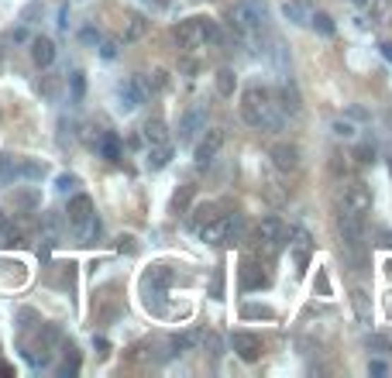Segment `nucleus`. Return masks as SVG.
Returning a JSON list of instances; mask_svg holds the SVG:
<instances>
[{
    "label": "nucleus",
    "instance_id": "f257e3e1",
    "mask_svg": "<svg viewBox=\"0 0 392 378\" xmlns=\"http://www.w3.org/2000/svg\"><path fill=\"white\" fill-rule=\"evenodd\" d=\"M241 117L244 124L259 128V131H279L283 128V114H279V104L268 90L261 86H248L244 97H241Z\"/></svg>",
    "mask_w": 392,
    "mask_h": 378
},
{
    "label": "nucleus",
    "instance_id": "f03ea898",
    "mask_svg": "<svg viewBox=\"0 0 392 378\" xmlns=\"http://www.w3.org/2000/svg\"><path fill=\"white\" fill-rule=\"evenodd\" d=\"M338 234H340L344 258H348L355 269H362V265H365V224H362V217L338 214Z\"/></svg>",
    "mask_w": 392,
    "mask_h": 378
},
{
    "label": "nucleus",
    "instance_id": "7ed1b4c3",
    "mask_svg": "<svg viewBox=\"0 0 392 378\" xmlns=\"http://www.w3.org/2000/svg\"><path fill=\"white\" fill-rule=\"evenodd\" d=\"M220 28L217 21H210V18H189L183 25L176 28V42H179V49L186 52H196V49H203V45H220Z\"/></svg>",
    "mask_w": 392,
    "mask_h": 378
},
{
    "label": "nucleus",
    "instance_id": "20e7f679",
    "mask_svg": "<svg viewBox=\"0 0 392 378\" xmlns=\"http://www.w3.org/2000/svg\"><path fill=\"white\" fill-rule=\"evenodd\" d=\"M196 231H200V241H207V244H231L244 234V217L241 214L213 217V220H207V224L196 227Z\"/></svg>",
    "mask_w": 392,
    "mask_h": 378
},
{
    "label": "nucleus",
    "instance_id": "39448f33",
    "mask_svg": "<svg viewBox=\"0 0 392 378\" xmlns=\"http://www.w3.org/2000/svg\"><path fill=\"white\" fill-rule=\"evenodd\" d=\"M66 217H69V224L79 231V238H83V241H90V238L100 231L97 214H93V200H90V196H83V193L69 200V210H66Z\"/></svg>",
    "mask_w": 392,
    "mask_h": 378
},
{
    "label": "nucleus",
    "instance_id": "423d86ee",
    "mask_svg": "<svg viewBox=\"0 0 392 378\" xmlns=\"http://www.w3.org/2000/svg\"><path fill=\"white\" fill-rule=\"evenodd\" d=\"M231 21L244 35H259L261 28H265V4L261 0H237L234 7H231Z\"/></svg>",
    "mask_w": 392,
    "mask_h": 378
},
{
    "label": "nucleus",
    "instance_id": "0eeeda50",
    "mask_svg": "<svg viewBox=\"0 0 392 378\" xmlns=\"http://www.w3.org/2000/svg\"><path fill=\"white\" fill-rule=\"evenodd\" d=\"M372 210V186L368 183H348L340 193V214L365 217Z\"/></svg>",
    "mask_w": 392,
    "mask_h": 378
},
{
    "label": "nucleus",
    "instance_id": "6e6552de",
    "mask_svg": "<svg viewBox=\"0 0 392 378\" xmlns=\"http://www.w3.org/2000/svg\"><path fill=\"white\" fill-rule=\"evenodd\" d=\"M283 244H286V227H283V220H279V217H265L259 224V248L265 255H279Z\"/></svg>",
    "mask_w": 392,
    "mask_h": 378
},
{
    "label": "nucleus",
    "instance_id": "1a4fd4ad",
    "mask_svg": "<svg viewBox=\"0 0 392 378\" xmlns=\"http://www.w3.org/2000/svg\"><path fill=\"white\" fill-rule=\"evenodd\" d=\"M200 131H207V104H193L179 117V145H189Z\"/></svg>",
    "mask_w": 392,
    "mask_h": 378
},
{
    "label": "nucleus",
    "instance_id": "9d476101",
    "mask_svg": "<svg viewBox=\"0 0 392 378\" xmlns=\"http://www.w3.org/2000/svg\"><path fill=\"white\" fill-rule=\"evenodd\" d=\"M224 141H227L224 128H210L207 135L200 138V145H196V165H200V169H207V165L217 159V152L224 148Z\"/></svg>",
    "mask_w": 392,
    "mask_h": 378
},
{
    "label": "nucleus",
    "instance_id": "9b49d317",
    "mask_svg": "<svg viewBox=\"0 0 392 378\" xmlns=\"http://www.w3.org/2000/svg\"><path fill=\"white\" fill-rule=\"evenodd\" d=\"M268 159L272 165L279 169V172H296L299 169V148L296 145H289V141H279V145H272V152H268Z\"/></svg>",
    "mask_w": 392,
    "mask_h": 378
},
{
    "label": "nucleus",
    "instance_id": "f8f14e48",
    "mask_svg": "<svg viewBox=\"0 0 392 378\" xmlns=\"http://www.w3.org/2000/svg\"><path fill=\"white\" fill-rule=\"evenodd\" d=\"M145 90H141V83L138 80H124L117 83V107L124 110V114H131V110H138L141 104H145Z\"/></svg>",
    "mask_w": 392,
    "mask_h": 378
},
{
    "label": "nucleus",
    "instance_id": "ddd939ff",
    "mask_svg": "<svg viewBox=\"0 0 392 378\" xmlns=\"http://www.w3.org/2000/svg\"><path fill=\"white\" fill-rule=\"evenodd\" d=\"M231 348H234V354L241 361H248V365L261 358V341L255 334H248V330H237L234 337H231Z\"/></svg>",
    "mask_w": 392,
    "mask_h": 378
},
{
    "label": "nucleus",
    "instance_id": "4468645a",
    "mask_svg": "<svg viewBox=\"0 0 392 378\" xmlns=\"http://www.w3.org/2000/svg\"><path fill=\"white\" fill-rule=\"evenodd\" d=\"M261 286H268V275L261 272L259 262H251V258H244L241 262V289H261Z\"/></svg>",
    "mask_w": 392,
    "mask_h": 378
},
{
    "label": "nucleus",
    "instance_id": "2eb2a0df",
    "mask_svg": "<svg viewBox=\"0 0 392 378\" xmlns=\"http://www.w3.org/2000/svg\"><path fill=\"white\" fill-rule=\"evenodd\" d=\"M31 59H35V66H42V69H49L55 62V45H52V38H35L31 42Z\"/></svg>",
    "mask_w": 392,
    "mask_h": 378
},
{
    "label": "nucleus",
    "instance_id": "dca6fc26",
    "mask_svg": "<svg viewBox=\"0 0 392 378\" xmlns=\"http://www.w3.org/2000/svg\"><path fill=\"white\" fill-rule=\"evenodd\" d=\"M97 152L104 155L107 162H117V159H121V138L114 135V131H104L100 141H97Z\"/></svg>",
    "mask_w": 392,
    "mask_h": 378
},
{
    "label": "nucleus",
    "instance_id": "f3484780",
    "mask_svg": "<svg viewBox=\"0 0 392 378\" xmlns=\"http://www.w3.org/2000/svg\"><path fill=\"white\" fill-rule=\"evenodd\" d=\"M172 162V145L169 141H162V145H152L148 148V169H165V165Z\"/></svg>",
    "mask_w": 392,
    "mask_h": 378
},
{
    "label": "nucleus",
    "instance_id": "a211bd4d",
    "mask_svg": "<svg viewBox=\"0 0 392 378\" xmlns=\"http://www.w3.org/2000/svg\"><path fill=\"white\" fill-rule=\"evenodd\" d=\"M279 107L289 110V114H296V110H299V93H296V86H292V83H283V90H279Z\"/></svg>",
    "mask_w": 392,
    "mask_h": 378
},
{
    "label": "nucleus",
    "instance_id": "6ab92c4d",
    "mask_svg": "<svg viewBox=\"0 0 392 378\" xmlns=\"http://www.w3.org/2000/svg\"><path fill=\"white\" fill-rule=\"evenodd\" d=\"M169 282H172V272L165 265H152V272L145 275V286H155V289H165Z\"/></svg>",
    "mask_w": 392,
    "mask_h": 378
},
{
    "label": "nucleus",
    "instance_id": "aec40b11",
    "mask_svg": "<svg viewBox=\"0 0 392 378\" xmlns=\"http://www.w3.org/2000/svg\"><path fill=\"white\" fill-rule=\"evenodd\" d=\"M0 244H7V248H14V244H21V231L7 220V217L0 214Z\"/></svg>",
    "mask_w": 392,
    "mask_h": 378
},
{
    "label": "nucleus",
    "instance_id": "412c9836",
    "mask_svg": "<svg viewBox=\"0 0 392 378\" xmlns=\"http://www.w3.org/2000/svg\"><path fill=\"white\" fill-rule=\"evenodd\" d=\"M351 303H355L358 320H362V324H372V303H368V296L362 293V289H355V293H351Z\"/></svg>",
    "mask_w": 392,
    "mask_h": 378
},
{
    "label": "nucleus",
    "instance_id": "4be33fe9",
    "mask_svg": "<svg viewBox=\"0 0 392 378\" xmlns=\"http://www.w3.org/2000/svg\"><path fill=\"white\" fill-rule=\"evenodd\" d=\"M234 90H237V76L231 69H220L217 73V93L220 97H234Z\"/></svg>",
    "mask_w": 392,
    "mask_h": 378
},
{
    "label": "nucleus",
    "instance_id": "5701e85b",
    "mask_svg": "<svg viewBox=\"0 0 392 378\" xmlns=\"http://www.w3.org/2000/svg\"><path fill=\"white\" fill-rule=\"evenodd\" d=\"M145 141H148V145H162V141H169L165 124H162V121H148V124H145Z\"/></svg>",
    "mask_w": 392,
    "mask_h": 378
},
{
    "label": "nucleus",
    "instance_id": "b1692460",
    "mask_svg": "<svg viewBox=\"0 0 392 378\" xmlns=\"http://www.w3.org/2000/svg\"><path fill=\"white\" fill-rule=\"evenodd\" d=\"M145 31H148V21H145L141 14H134V18L128 21V31H124V42H138V38H141Z\"/></svg>",
    "mask_w": 392,
    "mask_h": 378
},
{
    "label": "nucleus",
    "instance_id": "393cba45",
    "mask_svg": "<svg viewBox=\"0 0 392 378\" xmlns=\"http://www.w3.org/2000/svg\"><path fill=\"white\" fill-rule=\"evenodd\" d=\"M213 217H217V203H200V207L193 210V220H189V224H193V227H203Z\"/></svg>",
    "mask_w": 392,
    "mask_h": 378
},
{
    "label": "nucleus",
    "instance_id": "a878e982",
    "mask_svg": "<svg viewBox=\"0 0 392 378\" xmlns=\"http://www.w3.org/2000/svg\"><path fill=\"white\" fill-rule=\"evenodd\" d=\"M18 179V162L11 159V155H0V183L7 186V183H14Z\"/></svg>",
    "mask_w": 392,
    "mask_h": 378
},
{
    "label": "nucleus",
    "instance_id": "bb28decb",
    "mask_svg": "<svg viewBox=\"0 0 392 378\" xmlns=\"http://www.w3.org/2000/svg\"><path fill=\"white\" fill-rule=\"evenodd\" d=\"M283 14H286L292 25H307V21H310V14H307L299 4H286V7H283Z\"/></svg>",
    "mask_w": 392,
    "mask_h": 378
},
{
    "label": "nucleus",
    "instance_id": "cd10ccee",
    "mask_svg": "<svg viewBox=\"0 0 392 378\" xmlns=\"http://www.w3.org/2000/svg\"><path fill=\"white\" fill-rule=\"evenodd\" d=\"M18 176H25V179H42L45 169H42L38 162H18Z\"/></svg>",
    "mask_w": 392,
    "mask_h": 378
},
{
    "label": "nucleus",
    "instance_id": "c85d7f7f",
    "mask_svg": "<svg viewBox=\"0 0 392 378\" xmlns=\"http://www.w3.org/2000/svg\"><path fill=\"white\" fill-rule=\"evenodd\" d=\"M241 317H265V320H272L275 313H272L268 306H251V303H248V306H241Z\"/></svg>",
    "mask_w": 392,
    "mask_h": 378
},
{
    "label": "nucleus",
    "instance_id": "c756f323",
    "mask_svg": "<svg viewBox=\"0 0 392 378\" xmlns=\"http://www.w3.org/2000/svg\"><path fill=\"white\" fill-rule=\"evenodd\" d=\"M310 21H314V28L320 31V35H334V21H331L327 14H314Z\"/></svg>",
    "mask_w": 392,
    "mask_h": 378
},
{
    "label": "nucleus",
    "instance_id": "7c9ffc66",
    "mask_svg": "<svg viewBox=\"0 0 392 378\" xmlns=\"http://www.w3.org/2000/svg\"><path fill=\"white\" fill-rule=\"evenodd\" d=\"M189 196H193V186H183L179 193H176V200H172V207L179 210V214H186V207H189Z\"/></svg>",
    "mask_w": 392,
    "mask_h": 378
},
{
    "label": "nucleus",
    "instance_id": "2f4dec72",
    "mask_svg": "<svg viewBox=\"0 0 392 378\" xmlns=\"http://www.w3.org/2000/svg\"><path fill=\"white\" fill-rule=\"evenodd\" d=\"M289 244H292L296 251H310V234L296 227V231H292V241H289Z\"/></svg>",
    "mask_w": 392,
    "mask_h": 378
},
{
    "label": "nucleus",
    "instance_id": "473e14b6",
    "mask_svg": "<svg viewBox=\"0 0 392 378\" xmlns=\"http://www.w3.org/2000/svg\"><path fill=\"white\" fill-rule=\"evenodd\" d=\"M69 83H73V100H83V93H86V80H83V73H73L69 76Z\"/></svg>",
    "mask_w": 392,
    "mask_h": 378
},
{
    "label": "nucleus",
    "instance_id": "72a5a7b5",
    "mask_svg": "<svg viewBox=\"0 0 392 378\" xmlns=\"http://www.w3.org/2000/svg\"><path fill=\"white\" fill-rule=\"evenodd\" d=\"M372 159H375V148H372V145H358V148H355V162L368 165Z\"/></svg>",
    "mask_w": 392,
    "mask_h": 378
},
{
    "label": "nucleus",
    "instance_id": "f704fd0d",
    "mask_svg": "<svg viewBox=\"0 0 392 378\" xmlns=\"http://www.w3.org/2000/svg\"><path fill=\"white\" fill-rule=\"evenodd\" d=\"M76 368H79V358H76V351L69 348V358H66V365H62V375H76Z\"/></svg>",
    "mask_w": 392,
    "mask_h": 378
},
{
    "label": "nucleus",
    "instance_id": "c9c22d12",
    "mask_svg": "<svg viewBox=\"0 0 392 378\" xmlns=\"http://www.w3.org/2000/svg\"><path fill=\"white\" fill-rule=\"evenodd\" d=\"M334 135L338 138H355V128L348 121H334Z\"/></svg>",
    "mask_w": 392,
    "mask_h": 378
},
{
    "label": "nucleus",
    "instance_id": "e433bc0d",
    "mask_svg": "<svg viewBox=\"0 0 392 378\" xmlns=\"http://www.w3.org/2000/svg\"><path fill=\"white\" fill-rule=\"evenodd\" d=\"M73 186H76V176H59V179H55V189H59V193H69Z\"/></svg>",
    "mask_w": 392,
    "mask_h": 378
},
{
    "label": "nucleus",
    "instance_id": "4c0bfd02",
    "mask_svg": "<svg viewBox=\"0 0 392 378\" xmlns=\"http://www.w3.org/2000/svg\"><path fill=\"white\" fill-rule=\"evenodd\" d=\"M368 348H375L379 354H389V341L386 337H368Z\"/></svg>",
    "mask_w": 392,
    "mask_h": 378
},
{
    "label": "nucleus",
    "instance_id": "58836bf2",
    "mask_svg": "<svg viewBox=\"0 0 392 378\" xmlns=\"http://www.w3.org/2000/svg\"><path fill=\"white\" fill-rule=\"evenodd\" d=\"M386 372H389V368H386V361H368V375H386Z\"/></svg>",
    "mask_w": 392,
    "mask_h": 378
},
{
    "label": "nucleus",
    "instance_id": "ea45409f",
    "mask_svg": "<svg viewBox=\"0 0 392 378\" xmlns=\"http://www.w3.org/2000/svg\"><path fill=\"white\" fill-rule=\"evenodd\" d=\"M100 55H104V59H114V55H117V42H104Z\"/></svg>",
    "mask_w": 392,
    "mask_h": 378
},
{
    "label": "nucleus",
    "instance_id": "a19ab883",
    "mask_svg": "<svg viewBox=\"0 0 392 378\" xmlns=\"http://www.w3.org/2000/svg\"><path fill=\"white\" fill-rule=\"evenodd\" d=\"M83 42H100V35H97L93 28H86V31H83Z\"/></svg>",
    "mask_w": 392,
    "mask_h": 378
},
{
    "label": "nucleus",
    "instance_id": "79ce46f5",
    "mask_svg": "<svg viewBox=\"0 0 392 378\" xmlns=\"http://www.w3.org/2000/svg\"><path fill=\"white\" fill-rule=\"evenodd\" d=\"M382 55H386V59L392 62V42H386V45H382Z\"/></svg>",
    "mask_w": 392,
    "mask_h": 378
},
{
    "label": "nucleus",
    "instance_id": "37998d69",
    "mask_svg": "<svg viewBox=\"0 0 392 378\" xmlns=\"http://www.w3.org/2000/svg\"><path fill=\"white\" fill-rule=\"evenodd\" d=\"M355 4H365V0H355Z\"/></svg>",
    "mask_w": 392,
    "mask_h": 378
},
{
    "label": "nucleus",
    "instance_id": "c03bdc74",
    "mask_svg": "<svg viewBox=\"0 0 392 378\" xmlns=\"http://www.w3.org/2000/svg\"><path fill=\"white\" fill-rule=\"evenodd\" d=\"M158 4H169V0H158Z\"/></svg>",
    "mask_w": 392,
    "mask_h": 378
},
{
    "label": "nucleus",
    "instance_id": "a18cd8bd",
    "mask_svg": "<svg viewBox=\"0 0 392 378\" xmlns=\"http://www.w3.org/2000/svg\"><path fill=\"white\" fill-rule=\"evenodd\" d=\"M389 272H392V265H389Z\"/></svg>",
    "mask_w": 392,
    "mask_h": 378
}]
</instances>
